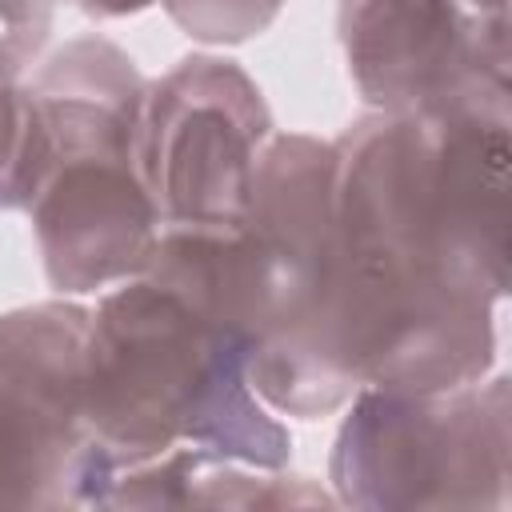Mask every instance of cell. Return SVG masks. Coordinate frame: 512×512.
Masks as SVG:
<instances>
[{"mask_svg": "<svg viewBox=\"0 0 512 512\" xmlns=\"http://www.w3.org/2000/svg\"><path fill=\"white\" fill-rule=\"evenodd\" d=\"M64 4H72L76 12H84L92 20H124V16H136L152 4H160V0H64Z\"/></svg>", "mask_w": 512, "mask_h": 512, "instance_id": "11", "label": "cell"}, {"mask_svg": "<svg viewBox=\"0 0 512 512\" xmlns=\"http://www.w3.org/2000/svg\"><path fill=\"white\" fill-rule=\"evenodd\" d=\"M88 316L76 296L0 312V508H72Z\"/></svg>", "mask_w": 512, "mask_h": 512, "instance_id": "7", "label": "cell"}, {"mask_svg": "<svg viewBox=\"0 0 512 512\" xmlns=\"http://www.w3.org/2000/svg\"><path fill=\"white\" fill-rule=\"evenodd\" d=\"M328 452L336 504L360 512H504L512 492V384L444 392L356 388Z\"/></svg>", "mask_w": 512, "mask_h": 512, "instance_id": "4", "label": "cell"}, {"mask_svg": "<svg viewBox=\"0 0 512 512\" xmlns=\"http://www.w3.org/2000/svg\"><path fill=\"white\" fill-rule=\"evenodd\" d=\"M476 4H484V8H508V0H476Z\"/></svg>", "mask_w": 512, "mask_h": 512, "instance_id": "12", "label": "cell"}, {"mask_svg": "<svg viewBox=\"0 0 512 512\" xmlns=\"http://www.w3.org/2000/svg\"><path fill=\"white\" fill-rule=\"evenodd\" d=\"M288 0H160L164 16L196 44H248L276 24Z\"/></svg>", "mask_w": 512, "mask_h": 512, "instance_id": "10", "label": "cell"}, {"mask_svg": "<svg viewBox=\"0 0 512 512\" xmlns=\"http://www.w3.org/2000/svg\"><path fill=\"white\" fill-rule=\"evenodd\" d=\"M336 496L288 468H252L200 448H172L120 472L104 508H332Z\"/></svg>", "mask_w": 512, "mask_h": 512, "instance_id": "8", "label": "cell"}, {"mask_svg": "<svg viewBox=\"0 0 512 512\" xmlns=\"http://www.w3.org/2000/svg\"><path fill=\"white\" fill-rule=\"evenodd\" d=\"M252 344L180 292L136 276L100 292L84 336V456L72 508H104L112 480L172 448L288 468L292 436L248 380Z\"/></svg>", "mask_w": 512, "mask_h": 512, "instance_id": "1", "label": "cell"}, {"mask_svg": "<svg viewBox=\"0 0 512 512\" xmlns=\"http://www.w3.org/2000/svg\"><path fill=\"white\" fill-rule=\"evenodd\" d=\"M268 140L272 112L236 60L192 52L148 80L136 164L160 232H236Z\"/></svg>", "mask_w": 512, "mask_h": 512, "instance_id": "5", "label": "cell"}, {"mask_svg": "<svg viewBox=\"0 0 512 512\" xmlns=\"http://www.w3.org/2000/svg\"><path fill=\"white\" fill-rule=\"evenodd\" d=\"M52 0H0V208L16 212L24 140H28V96L24 80L40 64L52 36Z\"/></svg>", "mask_w": 512, "mask_h": 512, "instance_id": "9", "label": "cell"}, {"mask_svg": "<svg viewBox=\"0 0 512 512\" xmlns=\"http://www.w3.org/2000/svg\"><path fill=\"white\" fill-rule=\"evenodd\" d=\"M336 40L368 112L440 116L512 104L508 8L476 0H336Z\"/></svg>", "mask_w": 512, "mask_h": 512, "instance_id": "6", "label": "cell"}, {"mask_svg": "<svg viewBox=\"0 0 512 512\" xmlns=\"http://www.w3.org/2000/svg\"><path fill=\"white\" fill-rule=\"evenodd\" d=\"M148 76L88 32L44 56L28 80V140L16 212L32 220L44 280L88 296L144 276L160 216L140 180L136 136Z\"/></svg>", "mask_w": 512, "mask_h": 512, "instance_id": "2", "label": "cell"}, {"mask_svg": "<svg viewBox=\"0 0 512 512\" xmlns=\"http://www.w3.org/2000/svg\"><path fill=\"white\" fill-rule=\"evenodd\" d=\"M336 260V144L272 132L236 232H160L148 280L196 312L272 352L304 336L324 304Z\"/></svg>", "mask_w": 512, "mask_h": 512, "instance_id": "3", "label": "cell"}]
</instances>
